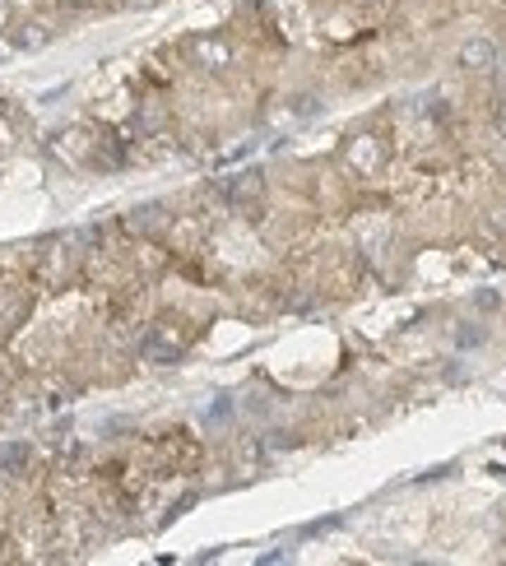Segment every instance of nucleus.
<instances>
[{
  "label": "nucleus",
  "instance_id": "nucleus-1",
  "mask_svg": "<svg viewBox=\"0 0 506 566\" xmlns=\"http://www.w3.org/2000/svg\"><path fill=\"white\" fill-rule=\"evenodd\" d=\"M144 357H149V362H177V357H181V339H177V334L154 330L144 339Z\"/></svg>",
  "mask_w": 506,
  "mask_h": 566
},
{
  "label": "nucleus",
  "instance_id": "nucleus-2",
  "mask_svg": "<svg viewBox=\"0 0 506 566\" xmlns=\"http://www.w3.org/2000/svg\"><path fill=\"white\" fill-rule=\"evenodd\" d=\"M460 66H469V70H488V66H497V47L483 42V37H474V42L460 47Z\"/></svg>",
  "mask_w": 506,
  "mask_h": 566
},
{
  "label": "nucleus",
  "instance_id": "nucleus-3",
  "mask_svg": "<svg viewBox=\"0 0 506 566\" xmlns=\"http://www.w3.org/2000/svg\"><path fill=\"white\" fill-rule=\"evenodd\" d=\"M23 469H28V445L23 441L0 445V474H23Z\"/></svg>",
  "mask_w": 506,
  "mask_h": 566
},
{
  "label": "nucleus",
  "instance_id": "nucleus-4",
  "mask_svg": "<svg viewBox=\"0 0 506 566\" xmlns=\"http://www.w3.org/2000/svg\"><path fill=\"white\" fill-rule=\"evenodd\" d=\"M228 413H233V400H228V395H218V400L209 404V413H204V418H209V422H218V418H228Z\"/></svg>",
  "mask_w": 506,
  "mask_h": 566
}]
</instances>
